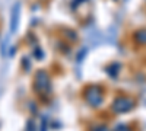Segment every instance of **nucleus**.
<instances>
[{"label":"nucleus","mask_w":146,"mask_h":131,"mask_svg":"<svg viewBox=\"0 0 146 131\" xmlns=\"http://www.w3.org/2000/svg\"><path fill=\"white\" fill-rule=\"evenodd\" d=\"M34 86H35V90L41 93V95H45V93H50L51 90V85H50V77L45 71H38L35 74V79H34Z\"/></svg>","instance_id":"nucleus-1"},{"label":"nucleus","mask_w":146,"mask_h":131,"mask_svg":"<svg viewBox=\"0 0 146 131\" xmlns=\"http://www.w3.org/2000/svg\"><path fill=\"white\" fill-rule=\"evenodd\" d=\"M133 105H135V102L130 98H117L113 103V109L118 114L120 112H127L133 108Z\"/></svg>","instance_id":"nucleus-2"},{"label":"nucleus","mask_w":146,"mask_h":131,"mask_svg":"<svg viewBox=\"0 0 146 131\" xmlns=\"http://www.w3.org/2000/svg\"><path fill=\"white\" fill-rule=\"evenodd\" d=\"M86 101L92 105V106H98L102 102V93L101 89L98 86H91L86 90Z\"/></svg>","instance_id":"nucleus-3"},{"label":"nucleus","mask_w":146,"mask_h":131,"mask_svg":"<svg viewBox=\"0 0 146 131\" xmlns=\"http://www.w3.org/2000/svg\"><path fill=\"white\" fill-rule=\"evenodd\" d=\"M18 13H19V6L15 5L12 9V20H10V32H15L18 25Z\"/></svg>","instance_id":"nucleus-4"},{"label":"nucleus","mask_w":146,"mask_h":131,"mask_svg":"<svg viewBox=\"0 0 146 131\" xmlns=\"http://www.w3.org/2000/svg\"><path fill=\"white\" fill-rule=\"evenodd\" d=\"M135 39H136V42L146 45V29H140V31H137V32L135 34Z\"/></svg>","instance_id":"nucleus-5"},{"label":"nucleus","mask_w":146,"mask_h":131,"mask_svg":"<svg viewBox=\"0 0 146 131\" xmlns=\"http://www.w3.org/2000/svg\"><path fill=\"white\" fill-rule=\"evenodd\" d=\"M94 131H110V130H108L107 127H96Z\"/></svg>","instance_id":"nucleus-6"}]
</instances>
